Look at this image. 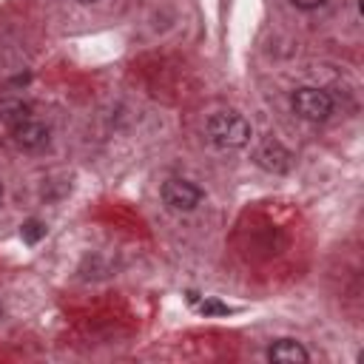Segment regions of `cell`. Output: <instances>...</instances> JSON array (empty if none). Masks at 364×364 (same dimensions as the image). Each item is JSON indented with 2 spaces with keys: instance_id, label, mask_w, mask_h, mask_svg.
<instances>
[{
  "instance_id": "7a4b0ae2",
  "label": "cell",
  "mask_w": 364,
  "mask_h": 364,
  "mask_svg": "<svg viewBox=\"0 0 364 364\" xmlns=\"http://www.w3.org/2000/svg\"><path fill=\"white\" fill-rule=\"evenodd\" d=\"M290 108H293L296 117H302L307 123H324L333 114V97L327 91H322V89L302 86V89L293 91Z\"/></svg>"
},
{
  "instance_id": "30bf717a",
  "label": "cell",
  "mask_w": 364,
  "mask_h": 364,
  "mask_svg": "<svg viewBox=\"0 0 364 364\" xmlns=\"http://www.w3.org/2000/svg\"><path fill=\"white\" fill-rule=\"evenodd\" d=\"M203 313H205V316H225V313H228V307L211 299V302H205V305H203Z\"/></svg>"
},
{
  "instance_id": "277c9868",
  "label": "cell",
  "mask_w": 364,
  "mask_h": 364,
  "mask_svg": "<svg viewBox=\"0 0 364 364\" xmlns=\"http://www.w3.org/2000/svg\"><path fill=\"white\" fill-rule=\"evenodd\" d=\"M254 159H256L265 171H271V174H288L290 165H293V154H290L279 140H271V137L259 142Z\"/></svg>"
},
{
  "instance_id": "ba28073f",
  "label": "cell",
  "mask_w": 364,
  "mask_h": 364,
  "mask_svg": "<svg viewBox=\"0 0 364 364\" xmlns=\"http://www.w3.org/2000/svg\"><path fill=\"white\" fill-rule=\"evenodd\" d=\"M21 234H23V239H26L29 245H38V242L46 237V225L38 222V220H29V222L21 228Z\"/></svg>"
},
{
  "instance_id": "7c38bea8",
  "label": "cell",
  "mask_w": 364,
  "mask_h": 364,
  "mask_svg": "<svg viewBox=\"0 0 364 364\" xmlns=\"http://www.w3.org/2000/svg\"><path fill=\"white\" fill-rule=\"evenodd\" d=\"M0 197H4V186H0Z\"/></svg>"
},
{
  "instance_id": "6da1fadb",
  "label": "cell",
  "mask_w": 364,
  "mask_h": 364,
  "mask_svg": "<svg viewBox=\"0 0 364 364\" xmlns=\"http://www.w3.org/2000/svg\"><path fill=\"white\" fill-rule=\"evenodd\" d=\"M205 134H208V142L222 148V151H237V148H245L254 137V128L251 123L237 114V111H220V114H211L208 123H205Z\"/></svg>"
},
{
  "instance_id": "9c48e42d",
  "label": "cell",
  "mask_w": 364,
  "mask_h": 364,
  "mask_svg": "<svg viewBox=\"0 0 364 364\" xmlns=\"http://www.w3.org/2000/svg\"><path fill=\"white\" fill-rule=\"evenodd\" d=\"M290 4H293L296 9H302V12H313V9L324 6V4H327V0H290Z\"/></svg>"
},
{
  "instance_id": "8fae6325",
  "label": "cell",
  "mask_w": 364,
  "mask_h": 364,
  "mask_svg": "<svg viewBox=\"0 0 364 364\" xmlns=\"http://www.w3.org/2000/svg\"><path fill=\"white\" fill-rule=\"evenodd\" d=\"M77 4H83V6H91V4H97V0H77Z\"/></svg>"
},
{
  "instance_id": "3957f363",
  "label": "cell",
  "mask_w": 364,
  "mask_h": 364,
  "mask_svg": "<svg viewBox=\"0 0 364 364\" xmlns=\"http://www.w3.org/2000/svg\"><path fill=\"white\" fill-rule=\"evenodd\" d=\"M162 203L174 214H191L203 203V191L188 179H168L162 186Z\"/></svg>"
},
{
  "instance_id": "52a82bcc",
  "label": "cell",
  "mask_w": 364,
  "mask_h": 364,
  "mask_svg": "<svg viewBox=\"0 0 364 364\" xmlns=\"http://www.w3.org/2000/svg\"><path fill=\"white\" fill-rule=\"evenodd\" d=\"M0 117H4L6 125L12 128V125L29 120L32 114H29V106H23V103H4V106H0Z\"/></svg>"
},
{
  "instance_id": "5b68a950",
  "label": "cell",
  "mask_w": 364,
  "mask_h": 364,
  "mask_svg": "<svg viewBox=\"0 0 364 364\" xmlns=\"http://www.w3.org/2000/svg\"><path fill=\"white\" fill-rule=\"evenodd\" d=\"M9 131H12L15 145L23 148V151H40V148L49 145V128H46L43 123H38L35 117H29V120L12 125Z\"/></svg>"
},
{
  "instance_id": "4fadbf2b",
  "label": "cell",
  "mask_w": 364,
  "mask_h": 364,
  "mask_svg": "<svg viewBox=\"0 0 364 364\" xmlns=\"http://www.w3.org/2000/svg\"><path fill=\"white\" fill-rule=\"evenodd\" d=\"M0 316H4V310H0Z\"/></svg>"
},
{
  "instance_id": "8992f818",
  "label": "cell",
  "mask_w": 364,
  "mask_h": 364,
  "mask_svg": "<svg viewBox=\"0 0 364 364\" xmlns=\"http://www.w3.org/2000/svg\"><path fill=\"white\" fill-rule=\"evenodd\" d=\"M268 358H271L273 364H307L310 356H307V350H305L299 341H293V339H279V341L271 344Z\"/></svg>"
}]
</instances>
